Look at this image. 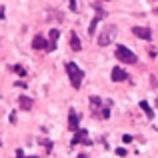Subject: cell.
<instances>
[{
    "label": "cell",
    "mask_w": 158,
    "mask_h": 158,
    "mask_svg": "<svg viewBox=\"0 0 158 158\" xmlns=\"http://www.w3.org/2000/svg\"><path fill=\"white\" fill-rule=\"evenodd\" d=\"M66 72H68V78H70V84L74 86V88H80L82 84V78H84V72H82L80 68H78L74 62H68L66 64Z\"/></svg>",
    "instance_id": "cell-1"
},
{
    "label": "cell",
    "mask_w": 158,
    "mask_h": 158,
    "mask_svg": "<svg viewBox=\"0 0 158 158\" xmlns=\"http://www.w3.org/2000/svg\"><path fill=\"white\" fill-rule=\"evenodd\" d=\"M140 108H142V110L146 112V116H148V118H152V116H154V112H152V108L148 106V102H146V100H142V102H140Z\"/></svg>",
    "instance_id": "cell-12"
},
{
    "label": "cell",
    "mask_w": 158,
    "mask_h": 158,
    "mask_svg": "<svg viewBox=\"0 0 158 158\" xmlns=\"http://www.w3.org/2000/svg\"><path fill=\"white\" fill-rule=\"evenodd\" d=\"M116 58H118L120 62H126V64H136V60H138L136 54L132 50H128L126 46H122V44L116 46Z\"/></svg>",
    "instance_id": "cell-2"
},
{
    "label": "cell",
    "mask_w": 158,
    "mask_h": 158,
    "mask_svg": "<svg viewBox=\"0 0 158 158\" xmlns=\"http://www.w3.org/2000/svg\"><path fill=\"white\" fill-rule=\"evenodd\" d=\"M90 104H92L94 110H100V106H102V100L98 96H90Z\"/></svg>",
    "instance_id": "cell-13"
},
{
    "label": "cell",
    "mask_w": 158,
    "mask_h": 158,
    "mask_svg": "<svg viewBox=\"0 0 158 158\" xmlns=\"http://www.w3.org/2000/svg\"><path fill=\"white\" fill-rule=\"evenodd\" d=\"M70 8H72V10H78V8H76V2H74V0H70Z\"/></svg>",
    "instance_id": "cell-18"
},
{
    "label": "cell",
    "mask_w": 158,
    "mask_h": 158,
    "mask_svg": "<svg viewBox=\"0 0 158 158\" xmlns=\"http://www.w3.org/2000/svg\"><path fill=\"white\" fill-rule=\"evenodd\" d=\"M156 14H158V8H156Z\"/></svg>",
    "instance_id": "cell-21"
},
{
    "label": "cell",
    "mask_w": 158,
    "mask_h": 158,
    "mask_svg": "<svg viewBox=\"0 0 158 158\" xmlns=\"http://www.w3.org/2000/svg\"><path fill=\"white\" fill-rule=\"evenodd\" d=\"M76 144H92V142H90V138H88V132H86V130H78L76 134H74L72 146H76Z\"/></svg>",
    "instance_id": "cell-4"
},
{
    "label": "cell",
    "mask_w": 158,
    "mask_h": 158,
    "mask_svg": "<svg viewBox=\"0 0 158 158\" xmlns=\"http://www.w3.org/2000/svg\"><path fill=\"white\" fill-rule=\"evenodd\" d=\"M18 104H20V108H22V110H30L34 102H32V98H28V96H20V98H18Z\"/></svg>",
    "instance_id": "cell-10"
},
{
    "label": "cell",
    "mask_w": 158,
    "mask_h": 158,
    "mask_svg": "<svg viewBox=\"0 0 158 158\" xmlns=\"http://www.w3.org/2000/svg\"><path fill=\"white\" fill-rule=\"evenodd\" d=\"M132 32H134V36H138V38H142V40H150V38H152V32H150V28L134 26V28H132Z\"/></svg>",
    "instance_id": "cell-5"
},
{
    "label": "cell",
    "mask_w": 158,
    "mask_h": 158,
    "mask_svg": "<svg viewBox=\"0 0 158 158\" xmlns=\"http://www.w3.org/2000/svg\"><path fill=\"white\" fill-rule=\"evenodd\" d=\"M122 140L128 144V142H132V136H130V134H124V136H122Z\"/></svg>",
    "instance_id": "cell-16"
},
{
    "label": "cell",
    "mask_w": 158,
    "mask_h": 158,
    "mask_svg": "<svg viewBox=\"0 0 158 158\" xmlns=\"http://www.w3.org/2000/svg\"><path fill=\"white\" fill-rule=\"evenodd\" d=\"M58 34H60V32H58L56 28H52V30H50V42H48V48H46V50H54V48H56V38H58Z\"/></svg>",
    "instance_id": "cell-11"
},
{
    "label": "cell",
    "mask_w": 158,
    "mask_h": 158,
    "mask_svg": "<svg viewBox=\"0 0 158 158\" xmlns=\"http://www.w3.org/2000/svg\"><path fill=\"white\" fill-rule=\"evenodd\" d=\"M0 18H4V10H2V8H0Z\"/></svg>",
    "instance_id": "cell-19"
},
{
    "label": "cell",
    "mask_w": 158,
    "mask_h": 158,
    "mask_svg": "<svg viewBox=\"0 0 158 158\" xmlns=\"http://www.w3.org/2000/svg\"><path fill=\"white\" fill-rule=\"evenodd\" d=\"M110 78H112V82H122V80H126V78H128V72H124L122 68H112Z\"/></svg>",
    "instance_id": "cell-6"
},
{
    "label": "cell",
    "mask_w": 158,
    "mask_h": 158,
    "mask_svg": "<svg viewBox=\"0 0 158 158\" xmlns=\"http://www.w3.org/2000/svg\"><path fill=\"white\" fill-rule=\"evenodd\" d=\"M14 72L18 74V76H26V70H24V66H20V64L14 66Z\"/></svg>",
    "instance_id": "cell-14"
},
{
    "label": "cell",
    "mask_w": 158,
    "mask_h": 158,
    "mask_svg": "<svg viewBox=\"0 0 158 158\" xmlns=\"http://www.w3.org/2000/svg\"><path fill=\"white\" fill-rule=\"evenodd\" d=\"M78 158H86V154H80V156H78Z\"/></svg>",
    "instance_id": "cell-20"
},
{
    "label": "cell",
    "mask_w": 158,
    "mask_h": 158,
    "mask_svg": "<svg viewBox=\"0 0 158 158\" xmlns=\"http://www.w3.org/2000/svg\"><path fill=\"white\" fill-rule=\"evenodd\" d=\"M116 34V28L114 26H108L104 32H102L100 36H98V44L100 46H106V44H110V40H112V36Z\"/></svg>",
    "instance_id": "cell-3"
},
{
    "label": "cell",
    "mask_w": 158,
    "mask_h": 158,
    "mask_svg": "<svg viewBox=\"0 0 158 158\" xmlns=\"http://www.w3.org/2000/svg\"><path fill=\"white\" fill-rule=\"evenodd\" d=\"M116 154H118V156H126V150H124V148H118V150H116Z\"/></svg>",
    "instance_id": "cell-17"
},
{
    "label": "cell",
    "mask_w": 158,
    "mask_h": 158,
    "mask_svg": "<svg viewBox=\"0 0 158 158\" xmlns=\"http://www.w3.org/2000/svg\"><path fill=\"white\" fill-rule=\"evenodd\" d=\"M16 158H38V156H24L22 150H16Z\"/></svg>",
    "instance_id": "cell-15"
},
{
    "label": "cell",
    "mask_w": 158,
    "mask_h": 158,
    "mask_svg": "<svg viewBox=\"0 0 158 158\" xmlns=\"http://www.w3.org/2000/svg\"><path fill=\"white\" fill-rule=\"evenodd\" d=\"M68 128L72 132H78V114L74 110H70L68 112Z\"/></svg>",
    "instance_id": "cell-7"
},
{
    "label": "cell",
    "mask_w": 158,
    "mask_h": 158,
    "mask_svg": "<svg viewBox=\"0 0 158 158\" xmlns=\"http://www.w3.org/2000/svg\"><path fill=\"white\" fill-rule=\"evenodd\" d=\"M70 48H72L74 52H78L82 48V44H80V40H78V34H76V32H72V34H70Z\"/></svg>",
    "instance_id": "cell-9"
},
{
    "label": "cell",
    "mask_w": 158,
    "mask_h": 158,
    "mask_svg": "<svg viewBox=\"0 0 158 158\" xmlns=\"http://www.w3.org/2000/svg\"><path fill=\"white\" fill-rule=\"evenodd\" d=\"M32 48H34V50H44V48H48V40H44L42 36H36V38L32 40Z\"/></svg>",
    "instance_id": "cell-8"
}]
</instances>
